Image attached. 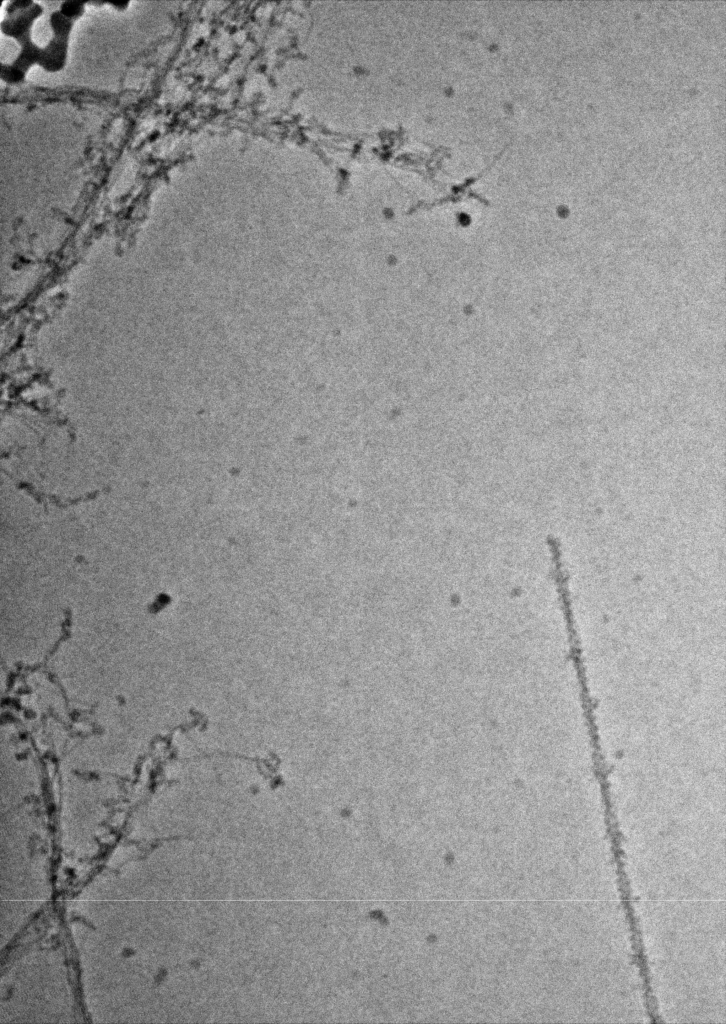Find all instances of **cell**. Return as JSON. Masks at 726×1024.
Returning <instances> with one entry per match:
<instances>
[{
    "label": "cell",
    "instance_id": "obj_1",
    "mask_svg": "<svg viewBox=\"0 0 726 1024\" xmlns=\"http://www.w3.org/2000/svg\"><path fill=\"white\" fill-rule=\"evenodd\" d=\"M6 11V16L1 22V30L15 38L21 49L12 63L1 64V79L11 84L20 83L34 64L40 65L48 72L60 71L67 61L70 35L68 31L60 27L54 28L49 42L44 47H39L31 39V27L42 14V6L32 0H15L7 5Z\"/></svg>",
    "mask_w": 726,
    "mask_h": 1024
}]
</instances>
